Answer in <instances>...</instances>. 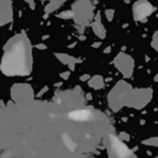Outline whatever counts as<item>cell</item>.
<instances>
[{
  "instance_id": "cell-1",
  "label": "cell",
  "mask_w": 158,
  "mask_h": 158,
  "mask_svg": "<svg viewBox=\"0 0 158 158\" xmlns=\"http://www.w3.org/2000/svg\"><path fill=\"white\" fill-rule=\"evenodd\" d=\"M135 10H136V14L138 15V17H141V16H146V15H148V14L152 11V6H151L149 2L139 1V2L136 4Z\"/></svg>"
}]
</instances>
